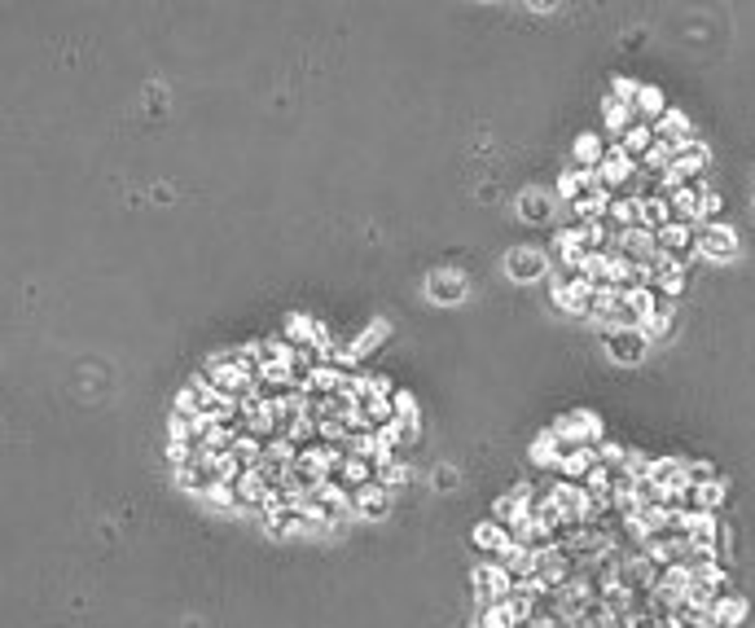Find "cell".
Wrapping results in <instances>:
<instances>
[{
    "label": "cell",
    "mask_w": 755,
    "mask_h": 628,
    "mask_svg": "<svg viewBox=\"0 0 755 628\" xmlns=\"http://www.w3.org/2000/svg\"><path fill=\"white\" fill-rule=\"evenodd\" d=\"M733 251H738V233L725 229L720 220L699 229V238H694V255H703V259H729Z\"/></svg>",
    "instance_id": "6da1fadb"
},
{
    "label": "cell",
    "mask_w": 755,
    "mask_h": 628,
    "mask_svg": "<svg viewBox=\"0 0 755 628\" xmlns=\"http://www.w3.org/2000/svg\"><path fill=\"white\" fill-rule=\"evenodd\" d=\"M391 409H395V426H400L404 435L418 431V400H413V391H395V396H391Z\"/></svg>",
    "instance_id": "8992f818"
},
{
    "label": "cell",
    "mask_w": 755,
    "mask_h": 628,
    "mask_svg": "<svg viewBox=\"0 0 755 628\" xmlns=\"http://www.w3.org/2000/svg\"><path fill=\"white\" fill-rule=\"evenodd\" d=\"M523 215H527V220H541V215H549V198H541V194H527V198H523Z\"/></svg>",
    "instance_id": "ba28073f"
},
{
    "label": "cell",
    "mask_w": 755,
    "mask_h": 628,
    "mask_svg": "<svg viewBox=\"0 0 755 628\" xmlns=\"http://www.w3.org/2000/svg\"><path fill=\"white\" fill-rule=\"evenodd\" d=\"M382 502H386L382 484H365V488H356V505H360V510H382Z\"/></svg>",
    "instance_id": "52a82bcc"
},
{
    "label": "cell",
    "mask_w": 755,
    "mask_h": 628,
    "mask_svg": "<svg viewBox=\"0 0 755 628\" xmlns=\"http://www.w3.org/2000/svg\"><path fill=\"white\" fill-rule=\"evenodd\" d=\"M505 268H509V277H518V282L549 277V255L545 251H514L505 259Z\"/></svg>",
    "instance_id": "3957f363"
},
{
    "label": "cell",
    "mask_w": 755,
    "mask_h": 628,
    "mask_svg": "<svg viewBox=\"0 0 755 628\" xmlns=\"http://www.w3.org/2000/svg\"><path fill=\"white\" fill-rule=\"evenodd\" d=\"M606 343H611V356H620V361H641L646 356V338H641V330L637 326H606Z\"/></svg>",
    "instance_id": "7a4b0ae2"
},
{
    "label": "cell",
    "mask_w": 755,
    "mask_h": 628,
    "mask_svg": "<svg viewBox=\"0 0 755 628\" xmlns=\"http://www.w3.org/2000/svg\"><path fill=\"white\" fill-rule=\"evenodd\" d=\"M317 335H321V326H317L308 312H291V317H286V338H291L294 347H312Z\"/></svg>",
    "instance_id": "5b68a950"
},
{
    "label": "cell",
    "mask_w": 755,
    "mask_h": 628,
    "mask_svg": "<svg viewBox=\"0 0 755 628\" xmlns=\"http://www.w3.org/2000/svg\"><path fill=\"white\" fill-rule=\"evenodd\" d=\"M426 294H430V299H439V303H457V299L465 294V277H462V273H453V268H444V273H430Z\"/></svg>",
    "instance_id": "277c9868"
}]
</instances>
